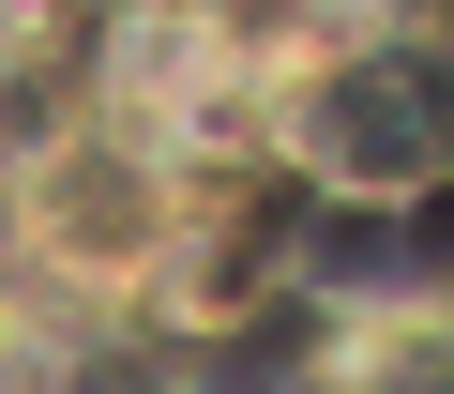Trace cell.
<instances>
[{"mask_svg": "<svg viewBox=\"0 0 454 394\" xmlns=\"http://www.w3.org/2000/svg\"><path fill=\"white\" fill-rule=\"evenodd\" d=\"M76 31H91V0H0V76H46Z\"/></svg>", "mask_w": 454, "mask_h": 394, "instance_id": "obj_5", "label": "cell"}, {"mask_svg": "<svg viewBox=\"0 0 454 394\" xmlns=\"http://www.w3.org/2000/svg\"><path fill=\"white\" fill-rule=\"evenodd\" d=\"M212 213H227V197H197L182 167H152V152L106 137L91 106L16 152V258H31L46 288H76V303H152Z\"/></svg>", "mask_w": 454, "mask_h": 394, "instance_id": "obj_3", "label": "cell"}, {"mask_svg": "<svg viewBox=\"0 0 454 394\" xmlns=\"http://www.w3.org/2000/svg\"><path fill=\"white\" fill-rule=\"evenodd\" d=\"M258 152L333 197V213H409L439 197V76H424V31L409 16H318V31H273V122Z\"/></svg>", "mask_w": 454, "mask_h": 394, "instance_id": "obj_1", "label": "cell"}, {"mask_svg": "<svg viewBox=\"0 0 454 394\" xmlns=\"http://www.w3.org/2000/svg\"><path fill=\"white\" fill-rule=\"evenodd\" d=\"M91 122L137 137L152 167H182L197 197H227L273 122V31L243 0H91Z\"/></svg>", "mask_w": 454, "mask_h": 394, "instance_id": "obj_2", "label": "cell"}, {"mask_svg": "<svg viewBox=\"0 0 454 394\" xmlns=\"http://www.w3.org/2000/svg\"><path fill=\"white\" fill-rule=\"evenodd\" d=\"M333 394H439V319L424 303H379L333 334Z\"/></svg>", "mask_w": 454, "mask_h": 394, "instance_id": "obj_4", "label": "cell"}]
</instances>
